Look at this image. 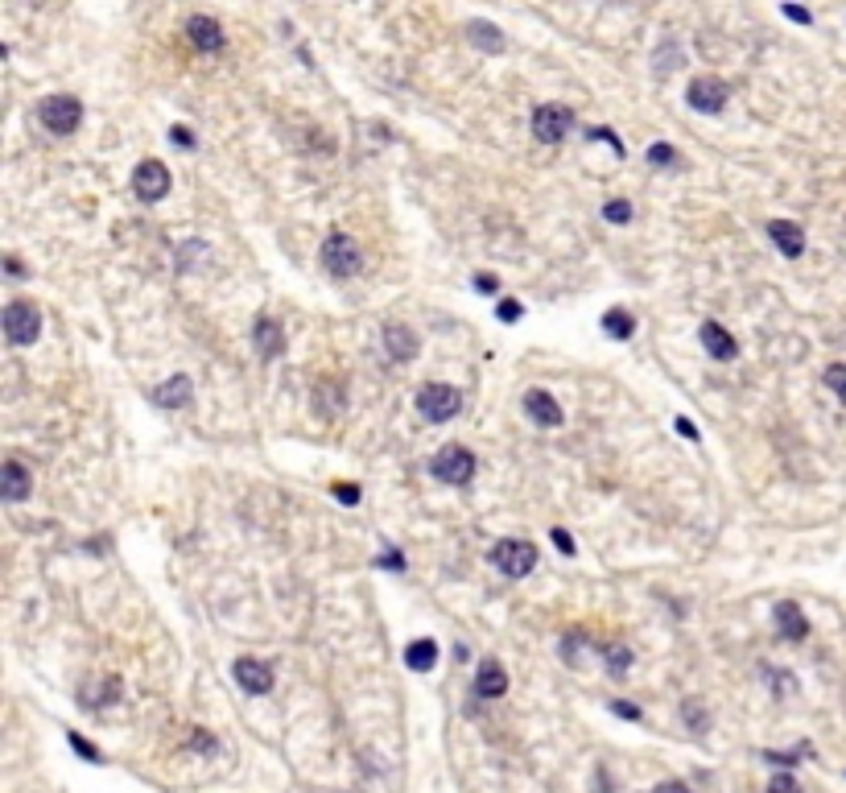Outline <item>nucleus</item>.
<instances>
[{"mask_svg":"<svg viewBox=\"0 0 846 793\" xmlns=\"http://www.w3.org/2000/svg\"><path fill=\"white\" fill-rule=\"evenodd\" d=\"M37 120H42L50 133L71 137L75 128L83 125V104L75 96H45L42 104H37Z\"/></svg>","mask_w":846,"mask_h":793,"instance_id":"nucleus-4","label":"nucleus"},{"mask_svg":"<svg viewBox=\"0 0 846 793\" xmlns=\"http://www.w3.org/2000/svg\"><path fill=\"white\" fill-rule=\"evenodd\" d=\"M335 496L343 500V504H356V500H359V488H356V483H335Z\"/></svg>","mask_w":846,"mask_h":793,"instance_id":"nucleus-31","label":"nucleus"},{"mask_svg":"<svg viewBox=\"0 0 846 793\" xmlns=\"http://www.w3.org/2000/svg\"><path fill=\"white\" fill-rule=\"evenodd\" d=\"M405 666H409L413 674H429V669L438 666V645L429 641V636L409 641V649H405Z\"/></svg>","mask_w":846,"mask_h":793,"instance_id":"nucleus-21","label":"nucleus"},{"mask_svg":"<svg viewBox=\"0 0 846 793\" xmlns=\"http://www.w3.org/2000/svg\"><path fill=\"white\" fill-rule=\"evenodd\" d=\"M496 314H499L504 322H517V319H520V302H499Z\"/></svg>","mask_w":846,"mask_h":793,"instance_id":"nucleus-32","label":"nucleus"},{"mask_svg":"<svg viewBox=\"0 0 846 793\" xmlns=\"http://www.w3.org/2000/svg\"><path fill=\"white\" fill-rule=\"evenodd\" d=\"M826 384L846 402V364H830V368H826Z\"/></svg>","mask_w":846,"mask_h":793,"instance_id":"nucleus-26","label":"nucleus"},{"mask_svg":"<svg viewBox=\"0 0 846 793\" xmlns=\"http://www.w3.org/2000/svg\"><path fill=\"white\" fill-rule=\"evenodd\" d=\"M768 236H772V244H776V249H781L789 260L805 252V232L797 228V223H789V219H772V223H768Z\"/></svg>","mask_w":846,"mask_h":793,"instance_id":"nucleus-18","label":"nucleus"},{"mask_svg":"<svg viewBox=\"0 0 846 793\" xmlns=\"http://www.w3.org/2000/svg\"><path fill=\"white\" fill-rule=\"evenodd\" d=\"M66 740H71V748H75V752H79V757H83V760H99V748H91V744H87V740H83V736H79V731H71V736H66Z\"/></svg>","mask_w":846,"mask_h":793,"instance_id":"nucleus-29","label":"nucleus"},{"mask_svg":"<svg viewBox=\"0 0 846 793\" xmlns=\"http://www.w3.org/2000/svg\"><path fill=\"white\" fill-rule=\"evenodd\" d=\"M186 34L198 50H223V29L215 17H190L186 21Z\"/></svg>","mask_w":846,"mask_h":793,"instance_id":"nucleus-19","label":"nucleus"},{"mask_svg":"<svg viewBox=\"0 0 846 793\" xmlns=\"http://www.w3.org/2000/svg\"><path fill=\"white\" fill-rule=\"evenodd\" d=\"M603 219L607 223H628V219H632V203H624V198H611V203L603 207Z\"/></svg>","mask_w":846,"mask_h":793,"instance_id":"nucleus-25","label":"nucleus"},{"mask_svg":"<svg viewBox=\"0 0 846 793\" xmlns=\"http://www.w3.org/2000/svg\"><path fill=\"white\" fill-rule=\"evenodd\" d=\"M603 330L611 339H632V330H636V319L624 310V306H611V310L603 314Z\"/></svg>","mask_w":846,"mask_h":793,"instance_id":"nucleus-23","label":"nucleus"},{"mask_svg":"<svg viewBox=\"0 0 846 793\" xmlns=\"http://www.w3.org/2000/svg\"><path fill=\"white\" fill-rule=\"evenodd\" d=\"M5 273H9V277H25V269H21L17 257H5Z\"/></svg>","mask_w":846,"mask_h":793,"instance_id":"nucleus-39","label":"nucleus"},{"mask_svg":"<svg viewBox=\"0 0 846 793\" xmlns=\"http://www.w3.org/2000/svg\"><path fill=\"white\" fill-rule=\"evenodd\" d=\"M677 430H681L686 438H698V430H694V422H690V418H677Z\"/></svg>","mask_w":846,"mask_h":793,"instance_id":"nucleus-40","label":"nucleus"},{"mask_svg":"<svg viewBox=\"0 0 846 793\" xmlns=\"http://www.w3.org/2000/svg\"><path fill=\"white\" fill-rule=\"evenodd\" d=\"M166 190H169V169L161 161L149 158L133 169V195L141 203H157V198H166Z\"/></svg>","mask_w":846,"mask_h":793,"instance_id":"nucleus-9","label":"nucleus"},{"mask_svg":"<svg viewBox=\"0 0 846 793\" xmlns=\"http://www.w3.org/2000/svg\"><path fill=\"white\" fill-rule=\"evenodd\" d=\"M652 793H694V789H690V785H681V781H660Z\"/></svg>","mask_w":846,"mask_h":793,"instance_id":"nucleus-38","label":"nucleus"},{"mask_svg":"<svg viewBox=\"0 0 846 793\" xmlns=\"http://www.w3.org/2000/svg\"><path fill=\"white\" fill-rule=\"evenodd\" d=\"M570 128H574V112H570V107L541 104L533 112V137H537V141H545V145H558L561 137L570 133Z\"/></svg>","mask_w":846,"mask_h":793,"instance_id":"nucleus-7","label":"nucleus"},{"mask_svg":"<svg viewBox=\"0 0 846 793\" xmlns=\"http://www.w3.org/2000/svg\"><path fill=\"white\" fill-rule=\"evenodd\" d=\"M553 545H558L561 554H574V537L566 534V529H553Z\"/></svg>","mask_w":846,"mask_h":793,"instance_id":"nucleus-33","label":"nucleus"},{"mask_svg":"<svg viewBox=\"0 0 846 793\" xmlns=\"http://www.w3.org/2000/svg\"><path fill=\"white\" fill-rule=\"evenodd\" d=\"M467 37H471L479 50H488V54L504 50V37H499V29L491 25V21H471V25H467Z\"/></svg>","mask_w":846,"mask_h":793,"instance_id":"nucleus-22","label":"nucleus"},{"mask_svg":"<svg viewBox=\"0 0 846 793\" xmlns=\"http://www.w3.org/2000/svg\"><path fill=\"white\" fill-rule=\"evenodd\" d=\"M686 99H690V107H694V112L714 117V112H722V107H727L730 91H727V83L714 79V75H698V79L686 87Z\"/></svg>","mask_w":846,"mask_h":793,"instance_id":"nucleus-8","label":"nucleus"},{"mask_svg":"<svg viewBox=\"0 0 846 793\" xmlns=\"http://www.w3.org/2000/svg\"><path fill=\"white\" fill-rule=\"evenodd\" d=\"M429 475L442 483H455V488H463V483L475 480V455L467 451L463 442H450L442 446L434 459H429Z\"/></svg>","mask_w":846,"mask_h":793,"instance_id":"nucleus-1","label":"nucleus"},{"mask_svg":"<svg viewBox=\"0 0 846 793\" xmlns=\"http://www.w3.org/2000/svg\"><path fill=\"white\" fill-rule=\"evenodd\" d=\"M232 674H236V682H240L244 695H268V690H273V666H268V661L240 657Z\"/></svg>","mask_w":846,"mask_h":793,"instance_id":"nucleus-10","label":"nucleus"},{"mask_svg":"<svg viewBox=\"0 0 846 793\" xmlns=\"http://www.w3.org/2000/svg\"><path fill=\"white\" fill-rule=\"evenodd\" d=\"M190 397H195V384H190V376H174V381H166L157 392H153V402L166 405V410H182Z\"/></svg>","mask_w":846,"mask_h":793,"instance_id":"nucleus-20","label":"nucleus"},{"mask_svg":"<svg viewBox=\"0 0 846 793\" xmlns=\"http://www.w3.org/2000/svg\"><path fill=\"white\" fill-rule=\"evenodd\" d=\"M698 339H702V348L710 351L714 360H735L740 356V343H735V335H730L722 322H702V330H698Z\"/></svg>","mask_w":846,"mask_h":793,"instance_id":"nucleus-12","label":"nucleus"},{"mask_svg":"<svg viewBox=\"0 0 846 793\" xmlns=\"http://www.w3.org/2000/svg\"><path fill=\"white\" fill-rule=\"evenodd\" d=\"M322 265L335 277H356L364 269V252H359V244L347 232H330L322 240Z\"/></svg>","mask_w":846,"mask_h":793,"instance_id":"nucleus-3","label":"nucleus"},{"mask_svg":"<svg viewBox=\"0 0 846 793\" xmlns=\"http://www.w3.org/2000/svg\"><path fill=\"white\" fill-rule=\"evenodd\" d=\"M768 793H801V785H797L789 773H781V777H772V781H768Z\"/></svg>","mask_w":846,"mask_h":793,"instance_id":"nucleus-28","label":"nucleus"},{"mask_svg":"<svg viewBox=\"0 0 846 793\" xmlns=\"http://www.w3.org/2000/svg\"><path fill=\"white\" fill-rule=\"evenodd\" d=\"M491 566L499 574H508V579H525L537 566V545L520 542V537H504V542L491 545Z\"/></svg>","mask_w":846,"mask_h":793,"instance_id":"nucleus-2","label":"nucleus"},{"mask_svg":"<svg viewBox=\"0 0 846 793\" xmlns=\"http://www.w3.org/2000/svg\"><path fill=\"white\" fill-rule=\"evenodd\" d=\"M611 711L619 715V719H640V707L636 703H611Z\"/></svg>","mask_w":846,"mask_h":793,"instance_id":"nucleus-35","label":"nucleus"},{"mask_svg":"<svg viewBox=\"0 0 846 793\" xmlns=\"http://www.w3.org/2000/svg\"><path fill=\"white\" fill-rule=\"evenodd\" d=\"M384 351L397 364H409V360H418V335L409 327H401V322H392V327H384Z\"/></svg>","mask_w":846,"mask_h":793,"instance_id":"nucleus-13","label":"nucleus"},{"mask_svg":"<svg viewBox=\"0 0 846 793\" xmlns=\"http://www.w3.org/2000/svg\"><path fill=\"white\" fill-rule=\"evenodd\" d=\"M252 348H257L265 360L286 356V330H281V322L277 319H257V327H252Z\"/></svg>","mask_w":846,"mask_h":793,"instance_id":"nucleus-11","label":"nucleus"},{"mask_svg":"<svg viewBox=\"0 0 846 793\" xmlns=\"http://www.w3.org/2000/svg\"><path fill=\"white\" fill-rule=\"evenodd\" d=\"M458 410H463V392L455 384H426L418 392V413L426 422H450Z\"/></svg>","mask_w":846,"mask_h":793,"instance_id":"nucleus-6","label":"nucleus"},{"mask_svg":"<svg viewBox=\"0 0 846 793\" xmlns=\"http://www.w3.org/2000/svg\"><path fill=\"white\" fill-rule=\"evenodd\" d=\"M649 161H652V166H673V161H677V149H673V145H652V149H649Z\"/></svg>","mask_w":846,"mask_h":793,"instance_id":"nucleus-27","label":"nucleus"},{"mask_svg":"<svg viewBox=\"0 0 846 793\" xmlns=\"http://www.w3.org/2000/svg\"><path fill=\"white\" fill-rule=\"evenodd\" d=\"M169 137H174V145H182V149H190V145H195V137H190V128H182V125H174V128H169Z\"/></svg>","mask_w":846,"mask_h":793,"instance_id":"nucleus-34","label":"nucleus"},{"mask_svg":"<svg viewBox=\"0 0 846 793\" xmlns=\"http://www.w3.org/2000/svg\"><path fill=\"white\" fill-rule=\"evenodd\" d=\"M776 628H781L784 641H805L810 636V620H805V612L793 604V599H784V604H776Z\"/></svg>","mask_w":846,"mask_h":793,"instance_id":"nucleus-15","label":"nucleus"},{"mask_svg":"<svg viewBox=\"0 0 846 793\" xmlns=\"http://www.w3.org/2000/svg\"><path fill=\"white\" fill-rule=\"evenodd\" d=\"M29 488H34V480H29L25 463H17V459H9V463L0 467V496L9 500V504H17V500L29 496Z\"/></svg>","mask_w":846,"mask_h":793,"instance_id":"nucleus-14","label":"nucleus"},{"mask_svg":"<svg viewBox=\"0 0 846 793\" xmlns=\"http://www.w3.org/2000/svg\"><path fill=\"white\" fill-rule=\"evenodd\" d=\"M525 413L537 426H561V405L553 402L545 389H529L525 392Z\"/></svg>","mask_w":846,"mask_h":793,"instance_id":"nucleus-16","label":"nucleus"},{"mask_svg":"<svg viewBox=\"0 0 846 793\" xmlns=\"http://www.w3.org/2000/svg\"><path fill=\"white\" fill-rule=\"evenodd\" d=\"M475 695H479V698H499V695H508V669L499 666L496 657L479 666V674H475Z\"/></svg>","mask_w":846,"mask_h":793,"instance_id":"nucleus-17","label":"nucleus"},{"mask_svg":"<svg viewBox=\"0 0 846 793\" xmlns=\"http://www.w3.org/2000/svg\"><path fill=\"white\" fill-rule=\"evenodd\" d=\"M42 335V314H37L34 302H9L5 306V339H9L13 348H29L34 339Z\"/></svg>","mask_w":846,"mask_h":793,"instance_id":"nucleus-5","label":"nucleus"},{"mask_svg":"<svg viewBox=\"0 0 846 793\" xmlns=\"http://www.w3.org/2000/svg\"><path fill=\"white\" fill-rule=\"evenodd\" d=\"M475 286H479L483 294H496V290H499V281H496V277H491V273H479V277H475Z\"/></svg>","mask_w":846,"mask_h":793,"instance_id":"nucleus-37","label":"nucleus"},{"mask_svg":"<svg viewBox=\"0 0 846 793\" xmlns=\"http://www.w3.org/2000/svg\"><path fill=\"white\" fill-rule=\"evenodd\" d=\"M380 566H384V571H405V558H401V550H397V554H384V558H380Z\"/></svg>","mask_w":846,"mask_h":793,"instance_id":"nucleus-36","label":"nucleus"},{"mask_svg":"<svg viewBox=\"0 0 846 793\" xmlns=\"http://www.w3.org/2000/svg\"><path fill=\"white\" fill-rule=\"evenodd\" d=\"M607 669H611V674L615 677H619V674H628V666H632V653H628V649H619V645H607Z\"/></svg>","mask_w":846,"mask_h":793,"instance_id":"nucleus-24","label":"nucleus"},{"mask_svg":"<svg viewBox=\"0 0 846 793\" xmlns=\"http://www.w3.org/2000/svg\"><path fill=\"white\" fill-rule=\"evenodd\" d=\"M784 17L789 21H797V25H810V9H801V5H784Z\"/></svg>","mask_w":846,"mask_h":793,"instance_id":"nucleus-30","label":"nucleus"}]
</instances>
